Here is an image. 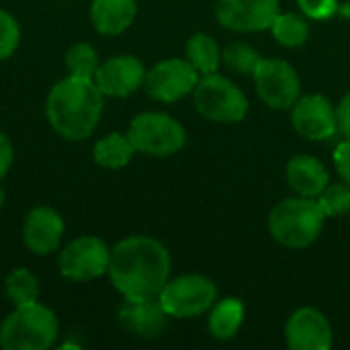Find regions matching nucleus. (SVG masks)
<instances>
[{
  "mask_svg": "<svg viewBox=\"0 0 350 350\" xmlns=\"http://www.w3.org/2000/svg\"><path fill=\"white\" fill-rule=\"evenodd\" d=\"M107 275L127 299L158 297L170 277V254L156 238L129 236L111 250Z\"/></svg>",
  "mask_w": 350,
  "mask_h": 350,
  "instance_id": "1",
  "label": "nucleus"
},
{
  "mask_svg": "<svg viewBox=\"0 0 350 350\" xmlns=\"http://www.w3.org/2000/svg\"><path fill=\"white\" fill-rule=\"evenodd\" d=\"M103 92L90 78L68 76L47 94L45 113L62 137L70 142L86 139L98 125L103 113Z\"/></svg>",
  "mask_w": 350,
  "mask_h": 350,
  "instance_id": "2",
  "label": "nucleus"
},
{
  "mask_svg": "<svg viewBox=\"0 0 350 350\" xmlns=\"http://www.w3.org/2000/svg\"><path fill=\"white\" fill-rule=\"evenodd\" d=\"M324 221L326 213L320 201L297 195L275 205L269 215V230L287 248H308L320 238Z\"/></svg>",
  "mask_w": 350,
  "mask_h": 350,
  "instance_id": "3",
  "label": "nucleus"
},
{
  "mask_svg": "<svg viewBox=\"0 0 350 350\" xmlns=\"http://www.w3.org/2000/svg\"><path fill=\"white\" fill-rule=\"evenodd\" d=\"M59 322L41 304L14 308L0 326V347L4 350H45L55 345Z\"/></svg>",
  "mask_w": 350,
  "mask_h": 350,
  "instance_id": "4",
  "label": "nucleus"
},
{
  "mask_svg": "<svg viewBox=\"0 0 350 350\" xmlns=\"http://www.w3.org/2000/svg\"><path fill=\"white\" fill-rule=\"evenodd\" d=\"M193 98L197 111L215 123H240L248 115L246 94L217 72L199 78Z\"/></svg>",
  "mask_w": 350,
  "mask_h": 350,
  "instance_id": "5",
  "label": "nucleus"
},
{
  "mask_svg": "<svg viewBox=\"0 0 350 350\" xmlns=\"http://www.w3.org/2000/svg\"><path fill=\"white\" fill-rule=\"evenodd\" d=\"M127 137L135 152L156 158L172 156L187 144L185 127L174 117L154 111L135 115L129 123Z\"/></svg>",
  "mask_w": 350,
  "mask_h": 350,
  "instance_id": "6",
  "label": "nucleus"
},
{
  "mask_svg": "<svg viewBox=\"0 0 350 350\" xmlns=\"http://www.w3.org/2000/svg\"><path fill=\"white\" fill-rule=\"evenodd\" d=\"M158 299L170 318H197L215 306L217 287L203 275H180L168 279Z\"/></svg>",
  "mask_w": 350,
  "mask_h": 350,
  "instance_id": "7",
  "label": "nucleus"
},
{
  "mask_svg": "<svg viewBox=\"0 0 350 350\" xmlns=\"http://www.w3.org/2000/svg\"><path fill=\"white\" fill-rule=\"evenodd\" d=\"M254 84L262 103L277 111L293 109L301 96V82L295 68L279 57H262L254 72Z\"/></svg>",
  "mask_w": 350,
  "mask_h": 350,
  "instance_id": "8",
  "label": "nucleus"
},
{
  "mask_svg": "<svg viewBox=\"0 0 350 350\" xmlns=\"http://www.w3.org/2000/svg\"><path fill=\"white\" fill-rule=\"evenodd\" d=\"M109 260L111 250L100 238L82 236L59 252V273L72 281H90L107 275Z\"/></svg>",
  "mask_w": 350,
  "mask_h": 350,
  "instance_id": "9",
  "label": "nucleus"
},
{
  "mask_svg": "<svg viewBox=\"0 0 350 350\" xmlns=\"http://www.w3.org/2000/svg\"><path fill=\"white\" fill-rule=\"evenodd\" d=\"M199 82V72L185 57H170L158 62L146 72L144 86L148 94L160 103H176L195 90Z\"/></svg>",
  "mask_w": 350,
  "mask_h": 350,
  "instance_id": "10",
  "label": "nucleus"
},
{
  "mask_svg": "<svg viewBox=\"0 0 350 350\" xmlns=\"http://www.w3.org/2000/svg\"><path fill=\"white\" fill-rule=\"evenodd\" d=\"M279 14V0H217V21L238 33H258L271 29Z\"/></svg>",
  "mask_w": 350,
  "mask_h": 350,
  "instance_id": "11",
  "label": "nucleus"
},
{
  "mask_svg": "<svg viewBox=\"0 0 350 350\" xmlns=\"http://www.w3.org/2000/svg\"><path fill=\"white\" fill-rule=\"evenodd\" d=\"M291 121L295 131L312 142L330 139L338 131L336 109L324 94L299 96V100L293 105Z\"/></svg>",
  "mask_w": 350,
  "mask_h": 350,
  "instance_id": "12",
  "label": "nucleus"
},
{
  "mask_svg": "<svg viewBox=\"0 0 350 350\" xmlns=\"http://www.w3.org/2000/svg\"><path fill=\"white\" fill-rule=\"evenodd\" d=\"M92 80L105 96L123 98L144 86L146 68L133 55H115L98 64Z\"/></svg>",
  "mask_w": 350,
  "mask_h": 350,
  "instance_id": "13",
  "label": "nucleus"
},
{
  "mask_svg": "<svg viewBox=\"0 0 350 350\" xmlns=\"http://www.w3.org/2000/svg\"><path fill=\"white\" fill-rule=\"evenodd\" d=\"M285 338L293 350H328L334 332L328 318L316 308H301L291 314L285 326Z\"/></svg>",
  "mask_w": 350,
  "mask_h": 350,
  "instance_id": "14",
  "label": "nucleus"
},
{
  "mask_svg": "<svg viewBox=\"0 0 350 350\" xmlns=\"http://www.w3.org/2000/svg\"><path fill=\"white\" fill-rule=\"evenodd\" d=\"M166 310L158 297L150 299H127L117 310V320L121 328L135 338H156L166 328Z\"/></svg>",
  "mask_w": 350,
  "mask_h": 350,
  "instance_id": "15",
  "label": "nucleus"
},
{
  "mask_svg": "<svg viewBox=\"0 0 350 350\" xmlns=\"http://www.w3.org/2000/svg\"><path fill=\"white\" fill-rule=\"evenodd\" d=\"M64 236V219L51 207H35L29 211L23 226V240L27 248L39 256L55 252Z\"/></svg>",
  "mask_w": 350,
  "mask_h": 350,
  "instance_id": "16",
  "label": "nucleus"
},
{
  "mask_svg": "<svg viewBox=\"0 0 350 350\" xmlns=\"http://www.w3.org/2000/svg\"><path fill=\"white\" fill-rule=\"evenodd\" d=\"M287 183L299 197L318 199L322 191L330 185V174L326 166L308 154H297L287 162Z\"/></svg>",
  "mask_w": 350,
  "mask_h": 350,
  "instance_id": "17",
  "label": "nucleus"
},
{
  "mask_svg": "<svg viewBox=\"0 0 350 350\" xmlns=\"http://www.w3.org/2000/svg\"><path fill=\"white\" fill-rule=\"evenodd\" d=\"M137 14L135 0H92L90 21L103 35H119L127 31Z\"/></svg>",
  "mask_w": 350,
  "mask_h": 350,
  "instance_id": "18",
  "label": "nucleus"
},
{
  "mask_svg": "<svg viewBox=\"0 0 350 350\" xmlns=\"http://www.w3.org/2000/svg\"><path fill=\"white\" fill-rule=\"evenodd\" d=\"M133 154H135V148L129 142V137L123 133L105 135L103 139H98L94 144V150H92L94 162L107 170H119V168L127 166L131 162Z\"/></svg>",
  "mask_w": 350,
  "mask_h": 350,
  "instance_id": "19",
  "label": "nucleus"
},
{
  "mask_svg": "<svg viewBox=\"0 0 350 350\" xmlns=\"http://www.w3.org/2000/svg\"><path fill=\"white\" fill-rule=\"evenodd\" d=\"M244 322V306L236 297H226L213 306L209 318V332L217 340H230L238 334Z\"/></svg>",
  "mask_w": 350,
  "mask_h": 350,
  "instance_id": "20",
  "label": "nucleus"
},
{
  "mask_svg": "<svg viewBox=\"0 0 350 350\" xmlns=\"http://www.w3.org/2000/svg\"><path fill=\"white\" fill-rule=\"evenodd\" d=\"M187 59L201 76L217 72L221 62V51L217 41L207 33H195L187 41Z\"/></svg>",
  "mask_w": 350,
  "mask_h": 350,
  "instance_id": "21",
  "label": "nucleus"
},
{
  "mask_svg": "<svg viewBox=\"0 0 350 350\" xmlns=\"http://www.w3.org/2000/svg\"><path fill=\"white\" fill-rule=\"evenodd\" d=\"M275 39L285 47H301L310 37V27L304 16L295 12H279L271 25Z\"/></svg>",
  "mask_w": 350,
  "mask_h": 350,
  "instance_id": "22",
  "label": "nucleus"
},
{
  "mask_svg": "<svg viewBox=\"0 0 350 350\" xmlns=\"http://www.w3.org/2000/svg\"><path fill=\"white\" fill-rule=\"evenodd\" d=\"M4 291H6V297L10 299V304L14 308L35 304L39 297V281L27 269H16L6 277Z\"/></svg>",
  "mask_w": 350,
  "mask_h": 350,
  "instance_id": "23",
  "label": "nucleus"
},
{
  "mask_svg": "<svg viewBox=\"0 0 350 350\" xmlns=\"http://www.w3.org/2000/svg\"><path fill=\"white\" fill-rule=\"evenodd\" d=\"M221 59L226 62V66L238 74H244V76H254L258 64L262 62L260 53L246 45V43H230L224 51H221Z\"/></svg>",
  "mask_w": 350,
  "mask_h": 350,
  "instance_id": "24",
  "label": "nucleus"
},
{
  "mask_svg": "<svg viewBox=\"0 0 350 350\" xmlns=\"http://www.w3.org/2000/svg\"><path fill=\"white\" fill-rule=\"evenodd\" d=\"M66 68L72 76L80 78H94L98 68V53L90 43H74L66 53Z\"/></svg>",
  "mask_w": 350,
  "mask_h": 350,
  "instance_id": "25",
  "label": "nucleus"
},
{
  "mask_svg": "<svg viewBox=\"0 0 350 350\" xmlns=\"http://www.w3.org/2000/svg\"><path fill=\"white\" fill-rule=\"evenodd\" d=\"M326 217H338L350 213V185L349 183H334L328 185L322 195L318 197Z\"/></svg>",
  "mask_w": 350,
  "mask_h": 350,
  "instance_id": "26",
  "label": "nucleus"
},
{
  "mask_svg": "<svg viewBox=\"0 0 350 350\" xmlns=\"http://www.w3.org/2000/svg\"><path fill=\"white\" fill-rule=\"evenodd\" d=\"M21 31L18 23L6 10H0V62L10 57L18 47Z\"/></svg>",
  "mask_w": 350,
  "mask_h": 350,
  "instance_id": "27",
  "label": "nucleus"
},
{
  "mask_svg": "<svg viewBox=\"0 0 350 350\" xmlns=\"http://www.w3.org/2000/svg\"><path fill=\"white\" fill-rule=\"evenodd\" d=\"M297 4L306 16L316 18V21H324V18L332 16L338 8L336 0H297Z\"/></svg>",
  "mask_w": 350,
  "mask_h": 350,
  "instance_id": "28",
  "label": "nucleus"
},
{
  "mask_svg": "<svg viewBox=\"0 0 350 350\" xmlns=\"http://www.w3.org/2000/svg\"><path fill=\"white\" fill-rule=\"evenodd\" d=\"M334 166H336V172L340 174V178L350 185V139H345L342 144L336 146Z\"/></svg>",
  "mask_w": 350,
  "mask_h": 350,
  "instance_id": "29",
  "label": "nucleus"
},
{
  "mask_svg": "<svg viewBox=\"0 0 350 350\" xmlns=\"http://www.w3.org/2000/svg\"><path fill=\"white\" fill-rule=\"evenodd\" d=\"M336 119H338V131L350 139V92L342 96V100L336 107Z\"/></svg>",
  "mask_w": 350,
  "mask_h": 350,
  "instance_id": "30",
  "label": "nucleus"
},
{
  "mask_svg": "<svg viewBox=\"0 0 350 350\" xmlns=\"http://www.w3.org/2000/svg\"><path fill=\"white\" fill-rule=\"evenodd\" d=\"M12 158H14L12 144H10V139L0 131V180H2V178L6 176V172L10 170Z\"/></svg>",
  "mask_w": 350,
  "mask_h": 350,
  "instance_id": "31",
  "label": "nucleus"
},
{
  "mask_svg": "<svg viewBox=\"0 0 350 350\" xmlns=\"http://www.w3.org/2000/svg\"><path fill=\"white\" fill-rule=\"evenodd\" d=\"M2 205H4V191H2V187H0V209H2Z\"/></svg>",
  "mask_w": 350,
  "mask_h": 350,
  "instance_id": "32",
  "label": "nucleus"
}]
</instances>
